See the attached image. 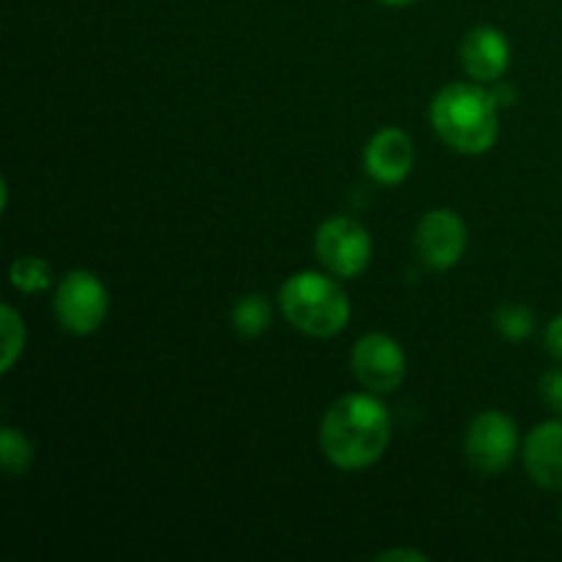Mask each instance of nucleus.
<instances>
[{"label":"nucleus","instance_id":"10","mask_svg":"<svg viewBox=\"0 0 562 562\" xmlns=\"http://www.w3.org/2000/svg\"><path fill=\"white\" fill-rule=\"evenodd\" d=\"M415 165V146L404 130L376 132L366 146V170L379 184H401Z\"/></svg>","mask_w":562,"mask_h":562},{"label":"nucleus","instance_id":"15","mask_svg":"<svg viewBox=\"0 0 562 562\" xmlns=\"http://www.w3.org/2000/svg\"><path fill=\"white\" fill-rule=\"evenodd\" d=\"M494 327L503 338L521 344L536 333V313L525 305H505L494 313Z\"/></svg>","mask_w":562,"mask_h":562},{"label":"nucleus","instance_id":"19","mask_svg":"<svg viewBox=\"0 0 562 562\" xmlns=\"http://www.w3.org/2000/svg\"><path fill=\"white\" fill-rule=\"evenodd\" d=\"M379 560H412V562H426L428 554L417 552V549H390V552L379 554Z\"/></svg>","mask_w":562,"mask_h":562},{"label":"nucleus","instance_id":"8","mask_svg":"<svg viewBox=\"0 0 562 562\" xmlns=\"http://www.w3.org/2000/svg\"><path fill=\"white\" fill-rule=\"evenodd\" d=\"M420 261L431 269H450L467 250V225L450 209H434L420 220L415 234Z\"/></svg>","mask_w":562,"mask_h":562},{"label":"nucleus","instance_id":"20","mask_svg":"<svg viewBox=\"0 0 562 562\" xmlns=\"http://www.w3.org/2000/svg\"><path fill=\"white\" fill-rule=\"evenodd\" d=\"M492 93H494V99H497V104L499 108H503V104H514L516 102V91L510 86H497V88H492Z\"/></svg>","mask_w":562,"mask_h":562},{"label":"nucleus","instance_id":"9","mask_svg":"<svg viewBox=\"0 0 562 562\" xmlns=\"http://www.w3.org/2000/svg\"><path fill=\"white\" fill-rule=\"evenodd\" d=\"M467 75L477 82H497L510 66V44L503 31L492 25L472 27L459 47Z\"/></svg>","mask_w":562,"mask_h":562},{"label":"nucleus","instance_id":"21","mask_svg":"<svg viewBox=\"0 0 562 562\" xmlns=\"http://www.w3.org/2000/svg\"><path fill=\"white\" fill-rule=\"evenodd\" d=\"M384 5H409V3H415V0H382Z\"/></svg>","mask_w":562,"mask_h":562},{"label":"nucleus","instance_id":"1","mask_svg":"<svg viewBox=\"0 0 562 562\" xmlns=\"http://www.w3.org/2000/svg\"><path fill=\"white\" fill-rule=\"evenodd\" d=\"M393 423L382 401L373 393H351L335 401L318 428L322 453L338 470H368L382 459L390 445Z\"/></svg>","mask_w":562,"mask_h":562},{"label":"nucleus","instance_id":"17","mask_svg":"<svg viewBox=\"0 0 562 562\" xmlns=\"http://www.w3.org/2000/svg\"><path fill=\"white\" fill-rule=\"evenodd\" d=\"M538 390H541L543 404H547L552 412H558V415H562V368L543 373Z\"/></svg>","mask_w":562,"mask_h":562},{"label":"nucleus","instance_id":"14","mask_svg":"<svg viewBox=\"0 0 562 562\" xmlns=\"http://www.w3.org/2000/svg\"><path fill=\"white\" fill-rule=\"evenodd\" d=\"M0 464L5 475H22L33 464V445L27 442L25 434L11 426H5L0 434Z\"/></svg>","mask_w":562,"mask_h":562},{"label":"nucleus","instance_id":"18","mask_svg":"<svg viewBox=\"0 0 562 562\" xmlns=\"http://www.w3.org/2000/svg\"><path fill=\"white\" fill-rule=\"evenodd\" d=\"M547 349L549 355H554L558 360H562V313L554 316L547 327Z\"/></svg>","mask_w":562,"mask_h":562},{"label":"nucleus","instance_id":"11","mask_svg":"<svg viewBox=\"0 0 562 562\" xmlns=\"http://www.w3.org/2000/svg\"><path fill=\"white\" fill-rule=\"evenodd\" d=\"M525 470L532 483L549 492L562 488V420L532 428L525 442Z\"/></svg>","mask_w":562,"mask_h":562},{"label":"nucleus","instance_id":"5","mask_svg":"<svg viewBox=\"0 0 562 562\" xmlns=\"http://www.w3.org/2000/svg\"><path fill=\"white\" fill-rule=\"evenodd\" d=\"M516 445H519L516 423L505 412L486 409L475 415V420L470 423L464 442L467 461H470L475 472L494 477L503 470H508V464L516 456Z\"/></svg>","mask_w":562,"mask_h":562},{"label":"nucleus","instance_id":"3","mask_svg":"<svg viewBox=\"0 0 562 562\" xmlns=\"http://www.w3.org/2000/svg\"><path fill=\"white\" fill-rule=\"evenodd\" d=\"M280 311L285 322L311 338H335L349 324L346 291L322 272H296L280 285Z\"/></svg>","mask_w":562,"mask_h":562},{"label":"nucleus","instance_id":"6","mask_svg":"<svg viewBox=\"0 0 562 562\" xmlns=\"http://www.w3.org/2000/svg\"><path fill=\"white\" fill-rule=\"evenodd\" d=\"M371 234L351 217H333L318 225L316 258L338 278H357L371 263Z\"/></svg>","mask_w":562,"mask_h":562},{"label":"nucleus","instance_id":"7","mask_svg":"<svg viewBox=\"0 0 562 562\" xmlns=\"http://www.w3.org/2000/svg\"><path fill=\"white\" fill-rule=\"evenodd\" d=\"M351 373L368 393H395L406 379V355L398 340L390 335H362L351 349Z\"/></svg>","mask_w":562,"mask_h":562},{"label":"nucleus","instance_id":"13","mask_svg":"<svg viewBox=\"0 0 562 562\" xmlns=\"http://www.w3.org/2000/svg\"><path fill=\"white\" fill-rule=\"evenodd\" d=\"M11 285L22 294H38V291L49 289L53 283V267L44 258L36 256H20L9 269Z\"/></svg>","mask_w":562,"mask_h":562},{"label":"nucleus","instance_id":"2","mask_svg":"<svg viewBox=\"0 0 562 562\" xmlns=\"http://www.w3.org/2000/svg\"><path fill=\"white\" fill-rule=\"evenodd\" d=\"M497 99L475 82L445 86L431 102L434 132L459 154H486L497 143Z\"/></svg>","mask_w":562,"mask_h":562},{"label":"nucleus","instance_id":"12","mask_svg":"<svg viewBox=\"0 0 562 562\" xmlns=\"http://www.w3.org/2000/svg\"><path fill=\"white\" fill-rule=\"evenodd\" d=\"M231 324H234V333L239 338L252 340L269 329V324H272V307L258 294L241 296L234 305V311H231Z\"/></svg>","mask_w":562,"mask_h":562},{"label":"nucleus","instance_id":"16","mask_svg":"<svg viewBox=\"0 0 562 562\" xmlns=\"http://www.w3.org/2000/svg\"><path fill=\"white\" fill-rule=\"evenodd\" d=\"M0 335H3V360H0V371L9 373L14 368L16 357L25 349V324H22L20 313L11 305H3L0 311Z\"/></svg>","mask_w":562,"mask_h":562},{"label":"nucleus","instance_id":"4","mask_svg":"<svg viewBox=\"0 0 562 562\" xmlns=\"http://www.w3.org/2000/svg\"><path fill=\"white\" fill-rule=\"evenodd\" d=\"M108 289L102 280L86 269H75L66 274L55 291L53 311L60 327L71 335H91L108 318Z\"/></svg>","mask_w":562,"mask_h":562}]
</instances>
